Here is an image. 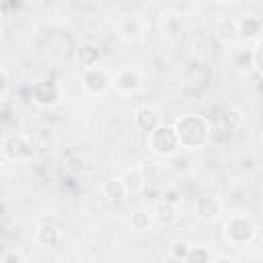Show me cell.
Here are the masks:
<instances>
[{
  "instance_id": "14",
  "label": "cell",
  "mask_w": 263,
  "mask_h": 263,
  "mask_svg": "<svg viewBox=\"0 0 263 263\" xmlns=\"http://www.w3.org/2000/svg\"><path fill=\"white\" fill-rule=\"evenodd\" d=\"M152 220L158 222L160 226H175L179 222V208H177V203H173L171 199H160L154 205Z\"/></svg>"
},
{
  "instance_id": "25",
  "label": "cell",
  "mask_w": 263,
  "mask_h": 263,
  "mask_svg": "<svg viewBox=\"0 0 263 263\" xmlns=\"http://www.w3.org/2000/svg\"><path fill=\"white\" fill-rule=\"evenodd\" d=\"M8 84H10V82H8V76H6V72L0 68V99L8 92Z\"/></svg>"
},
{
  "instance_id": "4",
  "label": "cell",
  "mask_w": 263,
  "mask_h": 263,
  "mask_svg": "<svg viewBox=\"0 0 263 263\" xmlns=\"http://www.w3.org/2000/svg\"><path fill=\"white\" fill-rule=\"evenodd\" d=\"M0 152L12 162H27L35 156V146L29 136L14 132V134L4 136V140L0 144Z\"/></svg>"
},
{
  "instance_id": "2",
  "label": "cell",
  "mask_w": 263,
  "mask_h": 263,
  "mask_svg": "<svg viewBox=\"0 0 263 263\" xmlns=\"http://www.w3.org/2000/svg\"><path fill=\"white\" fill-rule=\"evenodd\" d=\"M222 236L230 247H247L257 238V224L247 214H232L222 224Z\"/></svg>"
},
{
  "instance_id": "11",
  "label": "cell",
  "mask_w": 263,
  "mask_h": 263,
  "mask_svg": "<svg viewBox=\"0 0 263 263\" xmlns=\"http://www.w3.org/2000/svg\"><path fill=\"white\" fill-rule=\"evenodd\" d=\"M212 35L216 41H220L222 45H230L236 41L238 37V25L234 18L230 16H222V18H216L214 25H212Z\"/></svg>"
},
{
  "instance_id": "13",
  "label": "cell",
  "mask_w": 263,
  "mask_h": 263,
  "mask_svg": "<svg viewBox=\"0 0 263 263\" xmlns=\"http://www.w3.org/2000/svg\"><path fill=\"white\" fill-rule=\"evenodd\" d=\"M101 191H103V197L107 201H111V203H121V201H125L129 197L127 187H125V183H123L121 177H109V179H105L103 185H101Z\"/></svg>"
},
{
  "instance_id": "26",
  "label": "cell",
  "mask_w": 263,
  "mask_h": 263,
  "mask_svg": "<svg viewBox=\"0 0 263 263\" xmlns=\"http://www.w3.org/2000/svg\"><path fill=\"white\" fill-rule=\"evenodd\" d=\"M25 2H27V4H35V6H37V4H43V2H47V0H25Z\"/></svg>"
},
{
  "instance_id": "6",
  "label": "cell",
  "mask_w": 263,
  "mask_h": 263,
  "mask_svg": "<svg viewBox=\"0 0 263 263\" xmlns=\"http://www.w3.org/2000/svg\"><path fill=\"white\" fill-rule=\"evenodd\" d=\"M142 82H144L142 74L132 66L119 68L115 74H111V90L121 97H132V95L140 92Z\"/></svg>"
},
{
  "instance_id": "3",
  "label": "cell",
  "mask_w": 263,
  "mask_h": 263,
  "mask_svg": "<svg viewBox=\"0 0 263 263\" xmlns=\"http://www.w3.org/2000/svg\"><path fill=\"white\" fill-rule=\"evenodd\" d=\"M146 148L154 156H158V158H173V156H177L181 146H179L175 127L160 121L152 132L146 134Z\"/></svg>"
},
{
  "instance_id": "9",
  "label": "cell",
  "mask_w": 263,
  "mask_h": 263,
  "mask_svg": "<svg viewBox=\"0 0 263 263\" xmlns=\"http://www.w3.org/2000/svg\"><path fill=\"white\" fill-rule=\"evenodd\" d=\"M60 101V90L53 82L49 80H39L35 86H33V103L41 109H51L55 107Z\"/></svg>"
},
{
  "instance_id": "22",
  "label": "cell",
  "mask_w": 263,
  "mask_h": 263,
  "mask_svg": "<svg viewBox=\"0 0 263 263\" xmlns=\"http://www.w3.org/2000/svg\"><path fill=\"white\" fill-rule=\"evenodd\" d=\"M189 245H191V242H187V240H183V238L173 240V242L168 245V249H166V259H168V261H185L187 251H189Z\"/></svg>"
},
{
  "instance_id": "18",
  "label": "cell",
  "mask_w": 263,
  "mask_h": 263,
  "mask_svg": "<svg viewBox=\"0 0 263 263\" xmlns=\"http://www.w3.org/2000/svg\"><path fill=\"white\" fill-rule=\"evenodd\" d=\"M242 123H245V115L238 109H232L230 107V109H226L220 115V125H222L224 132H236V129L242 127Z\"/></svg>"
},
{
  "instance_id": "23",
  "label": "cell",
  "mask_w": 263,
  "mask_h": 263,
  "mask_svg": "<svg viewBox=\"0 0 263 263\" xmlns=\"http://www.w3.org/2000/svg\"><path fill=\"white\" fill-rule=\"evenodd\" d=\"M251 51V66L257 74H261V37L253 41V47L249 49Z\"/></svg>"
},
{
  "instance_id": "27",
  "label": "cell",
  "mask_w": 263,
  "mask_h": 263,
  "mask_svg": "<svg viewBox=\"0 0 263 263\" xmlns=\"http://www.w3.org/2000/svg\"><path fill=\"white\" fill-rule=\"evenodd\" d=\"M216 2H222V4H236L238 0H216Z\"/></svg>"
},
{
  "instance_id": "15",
  "label": "cell",
  "mask_w": 263,
  "mask_h": 263,
  "mask_svg": "<svg viewBox=\"0 0 263 263\" xmlns=\"http://www.w3.org/2000/svg\"><path fill=\"white\" fill-rule=\"evenodd\" d=\"M238 25V37L245 41H255L261 37V18L257 14H242V18L236 21Z\"/></svg>"
},
{
  "instance_id": "1",
  "label": "cell",
  "mask_w": 263,
  "mask_h": 263,
  "mask_svg": "<svg viewBox=\"0 0 263 263\" xmlns=\"http://www.w3.org/2000/svg\"><path fill=\"white\" fill-rule=\"evenodd\" d=\"M181 150L197 152L205 148L212 138V123L199 113H183L173 123Z\"/></svg>"
},
{
  "instance_id": "20",
  "label": "cell",
  "mask_w": 263,
  "mask_h": 263,
  "mask_svg": "<svg viewBox=\"0 0 263 263\" xmlns=\"http://www.w3.org/2000/svg\"><path fill=\"white\" fill-rule=\"evenodd\" d=\"M216 259V253L208 247H197V245H189V251H187V257L185 261L187 263H208V261H214Z\"/></svg>"
},
{
  "instance_id": "8",
  "label": "cell",
  "mask_w": 263,
  "mask_h": 263,
  "mask_svg": "<svg viewBox=\"0 0 263 263\" xmlns=\"http://www.w3.org/2000/svg\"><path fill=\"white\" fill-rule=\"evenodd\" d=\"M33 240L41 249H55L62 242V230H60V226L51 218H43L35 226Z\"/></svg>"
},
{
  "instance_id": "16",
  "label": "cell",
  "mask_w": 263,
  "mask_h": 263,
  "mask_svg": "<svg viewBox=\"0 0 263 263\" xmlns=\"http://www.w3.org/2000/svg\"><path fill=\"white\" fill-rule=\"evenodd\" d=\"M123 183H125V187H127V193L129 195H138V193H142L144 191V187H146V177H144V171H142V166H134V168H127L125 173H123Z\"/></svg>"
},
{
  "instance_id": "10",
  "label": "cell",
  "mask_w": 263,
  "mask_h": 263,
  "mask_svg": "<svg viewBox=\"0 0 263 263\" xmlns=\"http://www.w3.org/2000/svg\"><path fill=\"white\" fill-rule=\"evenodd\" d=\"M144 33H146V25L140 16L136 14H127L119 21V35L125 43H138L144 39Z\"/></svg>"
},
{
  "instance_id": "28",
  "label": "cell",
  "mask_w": 263,
  "mask_h": 263,
  "mask_svg": "<svg viewBox=\"0 0 263 263\" xmlns=\"http://www.w3.org/2000/svg\"><path fill=\"white\" fill-rule=\"evenodd\" d=\"M2 31H4V21H2V14H0V35H2Z\"/></svg>"
},
{
  "instance_id": "21",
  "label": "cell",
  "mask_w": 263,
  "mask_h": 263,
  "mask_svg": "<svg viewBox=\"0 0 263 263\" xmlns=\"http://www.w3.org/2000/svg\"><path fill=\"white\" fill-rule=\"evenodd\" d=\"M64 168H66L68 175L80 177L86 171V158L80 156V154H68L66 156V162H64Z\"/></svg>"
},
{
  "instance_id": "17",
  "label": "cell",
  "mask_w": 263,
  "mask_h": 263,
  "mask_svg": "<svg viewBox=\"0 0 263 263\" xmlns=\"http://www.w3.org/2000/svg\"><path fill=\"white\" fill-rule=\"evenodd\" d=\"M76 60L80 62L82 68H90V66H97L99 60H101V49L95 45V43H82L80 49L76 51Z\"/></svg>"
},
{
  "instance_id": "19",
  "label": "cell",
  "mask_w": 263,
  "mask_h": 263,
  "mask_svg": "<svg viewBox=\"0 0 263 263\" xmlns=\"http://www.w3.org/2000/svg\"><path fill=\"white\" fill-rule=\"evenodd\" d=\"M129 228L134 232H150L152 228V214L148 210H134L129 216Z\"/></svg>"
},
{
  "instance_id": "5",
  "label": "cell",
  "mask_w": 263,
  "mask_h": 263,
  "mask_svg": "<svg viewBox=\"0 0 263 263\" xmlns=\"http://www.w3.org/2000/svg\"><path fill=\"white\" fill-rule=\"evenodd\" d=\"M80 84L84 88L86 95L90 97H103L111 90V74L101 68V66H90V68H82L80 74Z\"/></svg>"
},
{
  "instance_id": "7",
  "label": "cell",
  "mask_w": 263,
  "mask_h": 263,
  "mask_svg": "<svg viewBox=\"0 0 263 263\" xmlns=\"http://www.w3.org/2000/svg\"><path fill=\"white\" fill-rule=\"evenodd\" d=\"M222 210H224V205H222L220 197L218 195H212V193L199 195L195 199V203H193V214L203 224H214L222 216Z\"/></svg>"
},
{
  "instance_id": "12",
  "label": "cell",
  "mask_w": 263,
  "mask_h": 263,
  "mask_svg": "<svg viewBox=\"0 0 263 263\" xmlns=\"http://www.w3.org/2000/svg\"><path fill=\"white\" fill-rule=\"evenodd\" d=\"M160 121H162V119H160V113H158V109L152 107V105H142V107H138V109L134 111V125H136L142 134L152 132Z\"/></svg>"
},
{
  "instance_id": "24",
  "label": "cell",
  "mask_w": 263,
  "mask_h": 263,
  "mask_svg": "<svg viewBox=\"0 0 263 263\" xmlns=\"http://www.w3.org/2000/svg\"><path fill=\"white\" fill-rule=\"evenodd\" d=\"M23 255L21 253H16V251H6L4 255H0V261L2 263H23Z\"/></svg>"
}]
</instances>
